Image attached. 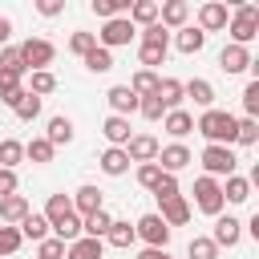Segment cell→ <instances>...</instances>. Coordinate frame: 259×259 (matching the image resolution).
<instances>
[{"instance_id": "obj_10", "label": "cell", "mask_w": 259, "mask_h": 259, "mask_svg": "<svg viewBox=\"0 0 259 259\" xmlns=\"http://www.w3.org/2000/svg\"><path fill=\"white\" fill-rule=\"evenodd\" d=\"M227 20H231L227 4H223V0H206V4L198 8V24H194V28H202V32H223Z\"/></svg>"}, {"instance_id": "obj_56", "label": "cell", "mask_w": 259, "mask_h": 259, "mask_svg": "<svg viewBox=\"0 0 259 259\" xmlns=\"http://www.w3.org/2000/svg\"><path fill=\"white\" fill-rule=\"evenodd\" d=\"M162 259H170V255H162Z\"/></svg>"}, {"instance_id": "obj_44", "label": "cell", "mask_w": 259, "mask_h": 259, "mask_svg": "<svg viewBox=\"0 0 259 259\" xmlns=\"http://www.w3.org/2000/svg\"><path fill=\"white\" fill-rule=\"evenodd\" d=\"M243 109H247V117L259 121V77L247 81V89H243Z\"/></svg>"}, {"instance_id": "obj_45", "label": "cell", "mask_w": 259, "mask_h": 259, "mask_svg": "<svg viewBox=\"0 0 259 259\" xmlns=\"http://www.w3.org/2000/svg\"><path fill=\"white\" fill-rule=\"evenodd\" d=\"M138 113L146 117V121H162L166 117V109H162V101L150 93V97H138Z\"/></svg>"}, {"instance_id": "obj_50", "label": "cell", "mask_w": 259, "mask_h": 259, "mask_svg": "<svg viewBox=\"0 0 259 259\" xmlns=\"http://www.w3.org/2000/svg\"><path fill=\"white\" fill-rule=\"evenodd\" d=\"M158 178H162V170H158V162H142V166H138V186H146V190H154V186H158Z\"/></svg>"}, {"instance_id": "obj_33", "label": "cell", "mask_w": 259, "mask_h": 259, "mask_svg": "<svg viewBox=\"0 0 259 259\" xmlns=\"http://www.w3.org/2000/svg\"><path fill=\"white\" fill-rule=\"evenodd\" d=\"M32 97H49L53 89H57V77H53V69H36V73H28V85H24Z\"/></svg>"}, {"instance_id": "obj_14", "label": "cell", "mask_w": 259, "mask_h": 259, "mask_svg": "<svg viewBox=\"0 0 259 259\" xmlns=\"http://www.w3.org/2000/svg\"><path fill=\"white\" fill-rule=\"evenodd\" d=\"M69 198H73V210H77L81 219H85V214H97V210H105V194H101L97 186H89V182H85V186H77Z\"/></svg>"}, {"instance_id": "obj_40", "label": "cell", "mask_w": 259, "mask_h": 259, "mask_svg": "<svg viewBox=\"0 0 259 259\" xmlns=\"http://www.w3.org/2000/svg\"><path fill=\"white\" fill-rule=\"evenodd\" d=\"M81 61H85V69H89V73H109V69H113V53H109V49H101V45H97L93 53H85Z\"/></svg>"}, {"instance_id": "obj_6", "label": "cell", "mask_w": 259, "mask_h": 259, "mask_svg": "<svg viewBox=\"0 0 259 259\" xmlns=\"http://www.w3.org/2000/svg\"><path fill=\"white\" fill-rule=\"evenodd\" d=\"M134 36H138V28H134V24L125 20V16H113V20H105V24H101V32H97V45L113 53V49L130 45Z\"/></svg>"}, {"instance_id": "obj_26", "label": "cell", "mask_w": 259, "mask_h": 259, "mask_svg": "<svg viewBox=\"0 0 259 259\" xmlns=\"http://www.w3.org/2000/svg\"><path fill=\"white\" fill-rule=\"evenodd\" d=\"M125 20H130L134 28L158 24V0H134V4H130V12H125Z\"/></svg>"}, {"instance_id": "obj_38", "label": "cell", "mask_w": 259, "mask_h": 259, "mask_svg": "<svg viewBox=\"0 0 259 259\" xmlns=\"http://www.w3.org/2000/svg\"><path fill=\"white\" fill-rule=\"evenodd\" d=\"M186 259H219V247L210 243V235H194L186 243Z\"/></svg>"}, {"instance_id": "obj_49", "label": "cell", "mask_w": 259, "mask_h": 259, "mask_svg": "<svg viewBox=\"0 0 259 259\" xmlns=\"http://www.w3.org/2000/svg\"><path fill=\"white\" fill-rule=\"evenodd\" d=\"M20 243H24V239H20L16 227H0V255H16Z\"/></svg>"}, {"instance_id": "obj_47", "label": "cell", "mask_w": 259, "mask_h": 259, "mask_svg": "<svg viewBox=\"0 0 259 259\" xmlns=\"http://www.w3.org/2000/svg\"><path fill=\"white\" fill-rule=\"evenodd\" d=\"M0 69H12V73H20V77L28 73L24 61H20V49H16V45H4V49H0Z\"/></svg>"}, {"instance_id": "obj_43", "label": "cell", "mask_w": 259, "mask_h": 259, "mask_svg": "<svg viewBox=\"0 0 259 259\" xmlns=\"http://www.w3.org/2000/svg\"><path fill=\"white\" fill-rule=\"evenodd\" d=\"M93 49H97V32H73V36H69V53L85 57V53H93Z\"/></svg>"}, {"instance_id": "obj_16", "label": "cell", "mask_w": 259, "mask_h": 259, "mask_svg": "<svg viewBox=\"0 0 259 259\" xmlns=\"http://www.w3.org/2000/svg\"><path fill=\"white\" fill-rule=\"evenodd\" d=\"M166 227H186L190 223V202L178 194V198H166V202H158V210H154Z\"/></svg>"}, {"instance_id": "obj_12", "label": "cell", "mask_w": 259, "mask_h": 259, "mask_svg": "<svg viewBox=\"0 0 259 259\" xmlns=\"http://www.w3.org/2000/svg\"><path fill=\"white\" fill-rule=\"evenodd\" d=\"M186 20H190V4L186 0H166V4H158V24L170 32H178V28H186Z\"/></svg>"}, {"instance_id": "obj_20", "label": "cell", "mask_w": 259, "mask_h": 259, "mask_svg": "<svg viewBox=\"0 0 259 259\" xmlns=\"http://www.w3.org/2000/svg\"><path fill=\"white\" fill-rule=\"evenodd\" d=\"M101 134H105V142H109V146H117V150H125V142L134 138V130H130V117H113V113L101 121Z\"/></svg>"}, {"instance_id": "obj_37", "label": "cell", "mask_w": 259, "mask_h": 259, "mask_svg": "<svg viewBox=\"0 0 259 259\" xmlns=\"http://www.w3.org/2000/svg\"><path fill=\"white\" fill-rule=\"evenodd\" d=\"M130 4H134V0H93L89 8H93V16L113 20V16H125V12H130Z\"/></svg>"}, {"instance_id": "obj_53", "label": "cell", "mask_w": 259, "mask_h": 259, "mask_svg": "<svg viewBox=\"0 0 259 259\" xmlns=\"http://www.w3.org/2000/svg\"><path fill=\"white\" fill-rule=\"evenodd\" d=\"M32 8H36L40 16H61V12H65V0H36Z\"/></svg>"}, {"instance_id": "obj_32", "label": "cell", "mask_w": 259, "mask_h": 259, "mask_svg": "<svg viewBox=\"0 0 259 259\" xmlns=\"http://www.w3.org/2000/svg\"><path fill=\"white\" fill-rule=\"evenodd\" d=\"M109 223H113V214H109V210L85 214V219H81V235H89V239H101V243H105V231H109Z\"/></svg>"}, {"instance_id": "obj_9", "label": "cell", "mask_w": 259, "mask_h": 259, "mask_svg": "<svg viewBox=\"0 0 259 259\" xmlns=\"http://www.w3.org/2000/svg\"><path fill=\"white\" fill-rule=\"evenodd\" d=\"M239 239H243V223L235 214H219L214 219V231H210V243L223 251V247H239Z\"/></svg>"}, {"instance_id": "obj_15", "label": "cell", "mask_w": 259, "mask_h": 259, "mask_svg": "<svg viewBox=\"0 0 259 259\" xmlns=\"http://www.w3.org/2000/svg\"><path fill=\"white\" fill-rule=\"evenodd\" d=\"M28 214H32V206H28L24 194H8V198H0V227H20Z\"/></svg>"}, {"instance_id": "obj_11", "label": "cell", "mask_w": 259, "mask_h": 259, "mask_svg": "<svg viewBox=\"0 0 259 259\" xmlns=\"http://www.w3.org/2000/svg\"><path fill=\"white\" fill-rule=\"evenodd\" d=\"M158 150H162V142H158L154 134H134V138L125 142V158L138 162V166H142V162H154Z\"/></svg>"}, {"instance_id": "obj_19", "label": "cell", "mask_w": 259, "mask_h": 259, "mask_svg": "<svg viewBox=\"0 0 259 259\" xmlns=\"http://www.w3.org/2000/svg\"><path fill=\"white\" fill-rule=\"evenodd\" d=\"M105 101H109L113 117H130V113H138V97L130 93V85H113V89L105 93Z\"/></svg>"}, {"instance_id": "obj_4", "label": "cell", "mask_w": 259, "mask_h": 259, "mask_svg": "<svg viewBox=\"0 0 259 259\" xmlns=\"http://www.w3.org/2000/svg\"><path fill=\"white\" fill-rule=\"evenodd\" d=\"M20 49V61H24V69L28 73H36V69H49L53 65V57H57V45L53 40H45V36H28L24 45H16Z\"/></svg>"}, {"instance_id": "obj_25", "label": "cell", "mask_w": 259, "mask_h": 259, "mask_svg": "<svg viewBox=\"0 0 259 259\" xmlns=\"http://www.w3.org/2000/svg\"><path fill=\"white\" fill-rule=\"evenodd\" d=\"M101 255H105V243L89 239V235H81V239H73L65 247V259H101Z\"/></svg>"}, {"instance_id": "obj_18", "label": "cell", "mask_w": 259, "mask_h": 259, "mask_svg": "<svg viewBox=\"0 0 259 259\" xmlns=\"http://www.w3.org/2000/svg\"><path fill=\"white\" fill-rule=\"evenodd\" d=\"M182 97H190L198 109H214V85L206 77H194V81H182Z\"/></svg>"}, {"instance_id": "obj_17", "label": "cell", "mask_w": 259, "mask_h": 259, "mask_svg": "<svg viewBox=\"0 0 259 259\" xmlns=\"http://www.w3.org/2000/svg\"><path fill=\"white\" fill-rule=\"evenodd\" d=\"M154 97L162 101V109L170 113V109H182V81L178 77H158V89H154Z\"/></svg>"}, {"instance_id": "obj_30", "label": "cell", "mask_w": 259, "mask_h": 259, "mask_svg": "<svg viewBox=\"0 0 259 259\" xmlns=\"http://www.w3.org/2000/svg\"><path fill=\"white\" fill-rule=\"evenodd\" d=\"M247 198H251V182H247L243 174H231V178L223 182V202L239 206V202H247Z\"/></svg>"}, {"instance_id": "obj_3", "label": "cell", "mask_w": 259, "mask_h": 259, "mask_svg": "<svg viewBox=\"0 0 259 259\" xmlns=\"http://www.w3.org/2000/svg\"><path fill=\"white\" fill-rule=\"evenodd\" d=\"M190 194H194V206H198L202 214H210V219H219L223 206H227V202H223V182H219V178H206V174L194 178V190H190Z\"/></svg>"}, {"instance_id": "obj_5", "label": "cell", "mask_w": 259, "mask_h": 259, "mask_svg": "<svg viewBox=\"0 0 259 259\" xmlns=\"http://www.w3.org/2000/svg\"><path fill=\"white\" fill-rule=\"evenodd\" d=\"M198 162H202L206 178H231V174H235V166H239V158H235V150H231V146H206Z\"/></svg>"}, {"instance_id": "obj_46", "label": "cell", "mask_w": 259, "mask_h": 259, "mask_svg": "<svg viewBox=\"0 0 259 259\" xmlns=\"http://www.w3.org/2000/svg\"><path fill=\"white\" fill-rule=\"evenodd\" d=\"M178 194H182V190H178V174H162L158 186H154V198L166 202V198H178Z\"/></svg>"}, {"instance_id": "obj_21", "label": "cell", "mask_w": 259, "mask_h": 259, "mask_svg": "<svg viewBox=\"0 0 259 259\" xmlns=\"http://www.w3.org/2000/svg\"><path fill=\"white\" fill-rule=\"evenodd\" d=\"M24 97V77L12 73V69H0V101L8 109H16V101Z\"/></svg>"}, {"instance_id": "obj_2", "label": "cell", "mask_w": 259, "mask_h": 259, "mask_svg": "<svg viewBox=\"0 0 259 259\" xmlns=\"http://www.w3.org/2000/svg\"><path fill=\"white\" fill-rule=\"evenodd\" d=\"M227 32H231V45H251L259 36V8L255 4H235L231 20H227Z\"/></svg>"}, {"instance_id": "obj_22", "label": "cell", "mask_w": 259, "mask_h": 259, "mask_svg": "<svg viewBox=\"0 0 259 259\" xmlns=\"http://www.w3.org/2000/svg\"><path fill=\"white\" fill-rule=\"evenodd\" d=\"M174 49H178V53H186V57H190V53H202V49H206V32H202V28H194V24H186V28H178V32H174Z\"/></svg>"}, {"instance_id": "obj_39", "label": "cell", "mask_w": 259, "mask_h": 259, "mask_svg": "<svg viewBox=\"0 0 259 259\" xmlns=\"http://www.w3.org/2000/svg\"><path fill=\"white\" fill-rule=\"evenodd\" d=\"M166 49H170V45H150V40H142V45H138V61H142V69L162 65V61H166Z\"/></svg>"}, {"instance_id": "obj_27", "label": "cell", "mask_w": 259, "mask_h": 259, "mask_svg": "<svg viewBox=\"0 0 259 259\" xmlns=\"http://www.w3.org/2000/svg\"><path fill=\"white\" fill-rule=\"evenodd\" d=\"M162 130H166L170 138H186V134L194 130V113H190V109H170V113L162 117Z\"/></svg>"}, {"instance_id": "obj_42", "label": "cell", "mask_w": 259, "mask_h": 259, "mask_svg": "<svg viewBox=\"0 0 259 259\" xmlns=\"http://www.w3.org/2000/svg\"><path fill=\"white\" fill-rule=\"evenodd\" d=\"M12 113H16L20 121H36V117H40V97H32V93L24 89V97L16 101V109H12Z\"/></svg>"}, {"instance_id": "obj_48", "label": "cell", "mask_w": 259, "mask_h": 259, "mask_svg": "<svg viewBox=\"0 0 259 259\" xmlns=\"http://www.w3.org/2000/svg\"><path fill=\"white\" fill-rule=\"evenodd\" d=\"M36 259H65V243L53 239V235L40 239V243H36Z\"/></svg>"}, {"instance_id": "obj_34", "label": "cell", "mask_w": 259, "mask_h": 259, "mask_svg": "<svg viewBox=\"0 0 259 259\" xmlns=\"http://www.w3.org/2000/svg\"><path fill=\"white\" fill-rule=\"evenodd\" d=\"M20 162H24V142L4 138V142H0V170H16Z\"/></svg>"}, {"instance_id": "obj_31", "label": "cell", "mask_w": 259, "mask_h": 259, "mask_svg": "<svg viewBox=\"0 0 259 259\" xmlns=\"http://www.w3.org/2000/svg\"><path fill=\"white\" fill-rule=\"evenodd\" d=\"M16 231H20V239H32V243H40V239H49V235H53V231H49V219H45L40 210H32Z\"/></svg>"}, {"instance_id": "obj_41", "label": "cell", "mask_w": 259, "mask_h": 259, "mask_svg": "<svg viewBox=\"0 0 259 259\" xmlns=\"http://www.w3.org/2000/svg\"><path fill=\"white\" fill-rule=\"evenodd\" d=\"M235 142L239 146H255L259 142V121L255 117H239L235 121Z\"/></svg>"}, {"instance_id": "obj_36", "label": "cell", "mask_w": 259, "mask_h": 259, "mask_svg": "<svg viewBox=\"0 0 259 259\" xmlns=\"http://www.w3.org/2000/svg\"><path fill=\"white\" fill-rule=\"evenodd\" d=\"M53 154H57V150H53L45 138H32V142H24V158H28L32 166H49V162H53Z\"/></svg>"}, {"instance_id": "obj_7", "label": "cell", "mask_w": 259, "mask_h": 259, "mask_svg": "<svg viewBox=\"0 0 259 259\" xmlns=\"http://www.w3.org/2000/svg\"><path fill=\"white\" fill-rule=\"evenodd\" d=\"M134 235H138L146 247H158V251H166V243H170V227H166L158 214H142V219L134 223Z\"/></svg>"}, {"instance_id": "obj_51", "label": "cell", "mask_w": 259, "mask_h": 259, "mask_svg": "<svg viewBox=\"0 0 259 259\" xmlns=\"http://www.w3.org/2000/svg\"><path fill=\"white\" fill-rule=\"evenodd\" d=\"M142 32V40H150V45H170V32L162 28V24H146V28H138Z\"/></svg>"}, {"instance_id": "obj_23", "label": "cell", "mask_w": 259, "mask_h": 259, "mask_svg": "<svg viewBox=\"0 0 259 259\" xmlns=\"http://www.w3.org/2000/svg\"><path fill=\"white\" fill-rule=\"evenodd\" d=\"M73 134H77V130H73V121H69L65 113H57V117H49V130H45V142H49V146L57 150V146H69V142H73Z\"/></svg>"}, {"instance_id": "obj_1", "label": "cell", "mask_w": 259, "mask_h": 259, "mask_svg": "<svg viewBox=\"0 0 259 259\" xmlns=\"http://www.w3.org/2000/svg\"><path fill=\"white\" fill-rule=\"evenodd\" d=\"M235 113H227V109H202L198 113V121H194V130L206 138V146H231L235 142Z\"/></svg>"}, {"instance_id": "obj_29", "label": "cell", "mask_w": 259, "mask_h": 259, "mask_svg": "<svg viewBox=\"0 0 259 259\" xmlns=\"http://www.w3.org/2000/svg\"><path fill=\"white\" fill-rule=\"evenodd\" d=\"M105 243H109V247H117V251H130V247L138 243V235H134V227H130L125 219H113V223H109V231H105Z\"/></svg>"}, {"instance_id": "obj_28", "label": "cell", "mask_w": 259, "mask_h": 259, "mask_svg": "<svg viewBox=\"0 0 259 259\" xmlns=\"http://www.w3.org/2000/svg\"><path fill=\"white\" fill-rule=\"evenodd\" d=\"M97 166H101V174H109V178L130 174V158H125V150H117V146H109V150L97 158Z\"/></svg>"}, {"instance_id": "obj_8", "label": "cell", "mask_w": 259, "mask_h": 259, "mask_svg": "<svg viewBox=\"0 0 259 259\" xmlns=\"http://www.w3.org/2000/svg\"><path fill=\"white\" fill-rule=\"evenodd\" d=\"M154 162H158V170H162V174H178V170H186V166L194 162V154H190L182 142H170V146H162V150H158V158H154Z\"/></svg>"}, {"instance_id": "obj_24", "label": "cell", "mask_w": 259, "mask_h": 259, "mask_svg": "<svg viewBox=\"0 0 259 259\" xmlns=\"http://www.w3.org/2000/svg\"><path fill=\"white\" fill-rule=\"evenodd\" d=\"M40 214L49 219V231H53L57 223H65V219H69V214H77V210H73V198H69V194H49V202H45V210H40Z\"/></svg>"}, {"instance_id": "obj_55", "label": "cell", "mask_w": 259, "mask_h": 259, "mask_svg": "<svg viewBox=\"0 0 259 259\" xmlns=\"http://www.w3.org/2000/svg\"><path fill=\"white\" fill-rule=\"evenodd\" d=\"M162 255H166V251H158V247H142V251H138V259H162Z\"/></svg>"}, {"instance_id": "obj_52", "label": "cell", "mask_w": 259, "mask_h": 259, "mask_svg": "<svg viewBox=\"0 0 259 259\" xmlns=\"http://www.w3.org/2000/svg\"><path fill=\"white\" fill-rule=\"evenodd\" d=\"M16 190H20L16 170H0V198H8V194H16Z\"/></svg>"}, {"instance_id": "obj_54", "label": "cell", "mask_w": 259, "mask_h": 259, "mask_svg": "<svg viewBox=\"0 0 259 259\" xmlns=\"http://www.w3.org/2000/svg\"><path fill=\"white\" fill-rule=\"evenodd\" d=\"M8 36H12V20H8V16H0V49L8 45Z\"/></svg>"}, {"instance_id": "obj_13", "label": "cell", "mask_w": 259, "mask_h": 259, "mask_svg": "<svg viewBox=\"0 0 259 259\" xmlns=\"http://www.w3.org/2000/svg\"><path fill=\"white\" fill-rule=\"evenodd\" d=\"M219 69H223L227 77L247 73V69H251V49H243V45H223V53H219Z\"/></svg>"}, {"instance_id": "obj_35", "label": "cell", "mask_w": 259, "mask_h": 259, "mask_svg": "<svg viewBox=\"0 0 259 259\" xmlns=\"http://www.w3.org/2000/svg\"><path fill=\"white\" fill-rule=\"evenodd\" d=\"M154 89H158V73H154V69H138V73L130 77V93H134V97H150Z\"/></svg>"}]
</instances>
